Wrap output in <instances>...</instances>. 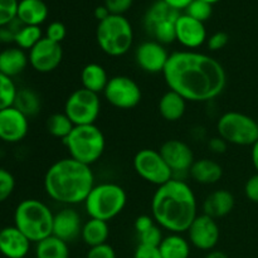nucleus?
<instances>
[{"label": "nucleus", "mask_w": 258, "mask_h": 258, "mask_svg": "<svg viewBox=\"0 0 258 258\" xmlns=\"http://www.w3.org/2000/svg\"><path fill=\"white\" fill-rule=\"evenodd\" d=\"M189 175L194 181L203 185H212L218 183L223 176V168L221 164L211 159H199L194 161L189 170Z\"/></svg>", "instance_id": "obj_23"}, {"label": "nucleus", "mask_w": 258, "mask_h": 258, "mask_svg": "<svg viewBox=\"0 0 258 258\" xmlns=\"http://www.w3.org/2000/svg\"><path fill=\"white\" fill-rule=\"evenodd\" d=\"M229 37L227 33L224 32H217L214 34H212L211 37L207 39V45H208V49L212 52H217V50H221L228 44Z\"/></svg>", "instance_id": "obj_41"}, {"label": "nucleus", "mask_w": 258, "mask_h": 258, "mask_svg": "<svg viewBox=\"0 0 258 258\" xmlns=\"http://www.w3.org/2000/svg\"><path fill=\"white\" fill-rule=\"evenodd\" d=\"M63 112L75 126L96 125L101 113L100 95L81 87L67 97Z\"/></svg>", "instance_id": "obj_10"}, {"label": "nucleus", "mask_w": 258, "mask_h": 258, "mask_svg": "<svg viewBox=\"0 0 258 258\" xmlns=\"http://www.w3.org/2000/svg\"><path fill=\"white\" fill-rule=\"evenodd\" d=\"M73 128L75 125L64 112L52 113L47 120V130L49 135L62 141L70 135Z\"/></svg>", "instance_id": "obj_31"}, {"label": "nucleus", "mask_w": 258, "mask_h": 258, "mask_svg": "<svg viewBox=\"0 0 258 258\" xmlns=\"http://www.w3.org/2000/svg\"><path fill=\"white\" fill-rule=\"evenodd\" d=\"M48 13L49 10L43 0H20L17 18L24 25L40 27L47 20Z\"/></svg>", "instance_id": "obj_24"}, {"label": "nucleus", "mask_w": 258, "mask_h": 258, "mask_svg": "<svg viewBox=\"0 0 258 258\" xmlns=\"http://www.w3.org/2000/svg\"><path fill=\"white\" fill-rule=\"evenodd\" d=\"M35 258H70V247L54 236L35 243Z\"/></svg>", "instance_id": "obj_29"}, {"label": "nucleus", "mask_w": 258, "mask_h": 258, "mask_svg": "<svg viewBox=\"0 0 258 258\" xmlns=\"http://www.w3.org/2000/svg\"><path fill=\"white\" fill-rule=\"evenodd\" d=\"M18 0H0V28L7 27L17 18Z\"/></svg>", "instance_id": "obj_36"}, {"label": "nucleus", "mask_w": 258, "mask_h": 258, "mask_svg": "<svg viewBox=\"0 0 258 258\" xmlns=\"http://www.w3.org/2000/svg\"><path fill=\"white\" fill-rule=\"evenodd\" d=\"M154 224H155V221L153 219V217L148 216V214H143V216H139L136 218L134 227H135L136 233L140 234L143 232H145L146 229L150 228V227H153Z\"/></svg>", "instance_id": "obj_44"}, {"label": "nucleus", "mask_w": 258, "mask_h": 258, "mask_svg": "<svg viewBox=\"0 0 258 258\" xmlns=\"http://www.w3.org/2000/svg\"><path fill=\"white\" fill-rule=\"evenodd\" d=\"M17 92L14 80L0 73V111L14 106Z\"/></svg>", "instance_id": "obj_33"}, {"label": "nucleus", "mask_w": 258, "mask_h": 258, "mask_svg": "<svg viewBox=\"0 0 258 258\" xmlns=\"http://www.w3.org/2000/svg\"><path fill=\"white\" fill-rule=\"evenodd\" d=\"M134 169L143 180L160 186L174 178V173L159 150L143 149L134 156Z\"/></svg>", "instance_id": "obj_11"}, {"label": "nucleus", "mask_w": 258, "mask_h": 258, "mask_svg": "<svg viewBox=\"0 0 258 258\" xmlns=\"http://www.w3.org/2000/svg\"><path fill=\"white\" fill-rule=\"evenodd\" d=\"M47 196L55 203L72 207L83 204L95 184L91 166L64 158L55 161L45 171L43 180Z\"/></svg>", "instance_id": "obj_3"}, {"label": "nucleus", "mask_w": 258, "mask_h": 258, "mask_svg": "<svg viewBox=\"0 0 258 258\" xmlns=\"http://www.w3.org/2000/svg\"><path fill=\"white\" fill-rule=\"evenodd\" d=\"M233 194L226 189H218L214 190L204 199L203 202V214L212 217L214 219L223 218L228 216L234 208Z\"/></svg>", "instance_id": "obj_21"}, {"label": "nucleus", "mask_w": 258, "mask_h": 258, "mask_svg": "<svg viewBox=\"0 0 258 258\" xmlns=\"http://www.w3.org/2000/svg\"><path fill=\"white\" fill-rule=\"evenodd\" d=\"M30 67L39 73H50L57 70L63 59L59 43L43 37L28 53Z\"/></svg>", "instance_id": "obj_13"}, {"label": "nucleus", "mask_w": 258, "mask_h": 258, "mask_svg": "<svg viewBox=\"0 0 258 258\" xmlns=\"http://www.w3.org/2000/svg\"><path fill=\"white\" fill-rule=\"evenodd\" d=\"M159 151L174 174L189 173L196 161L190 146L178 139L166 140Z\"/></svg>", "instance_id": "obj_17"}, {"label": "nucleus", "mask_w": 258, "mask_h": 258, "mask_svg": "<svg viewBox=\"0 0 258 258\" xmlns=\"http://www.w3.org/2000/svg\"><path fill=\"white\" fill-rule=\"evenodd\" d=\"M96 40L100 49L110 57L125 55L133 47V25L123 15L111 14L107 19L98 23Z\"/></svg>", "instance_id": "obj_7"}, {"label": "nucleus", "mask_w": 258, "mask_h": 258, "mask_svg": "<svg viewBox=\"0 0 258 258\" xmlns=\"http://www.w3.org/2000/svg\"><path fill=\"white\" fill-rule=\"evenodd\" d=\"M190 246V242L180 233H170L159 244V251L163 258H189Z\"/></svg>", "instance_id": "obj_28"}, {"label": "nucleus", "mask_w": 258, "mask_h": 258, "mask_svg": "<svg viewBox=\"0 0 258 258\" xmlns=\"http://www.w3.org/2000/svg\"><path fill=\"white\" fill-rule=\"evenodd\" d=\"M29 131V118L14 106L0 111V140L17 144L24 140Z\"/></svg>", "instance_id": "obj_16"}, {"label": "nucleus", "mask_w": 258, "mask_h": 258, "mask_svg": "<svg viewBox=\"0 0 258 258\" xmlns=\"http://www.w3.org/2000/svg\"><path fill=\"white\" fill-rule=\"evenodd\" d=\"M29 58L25 50L15 47H8L0 52V73L14 78L25 71Z\"/></svg>", "instance_id": "obj_22"}, {"label": "nucleus", "mask_w": 258, "mask_h": 258, "mask_svg": "<svg viewBox=\"0 0 258 258\" xmlns=\"http://www.w3.org/2000/svg\"><path fill=\"white\" fill-rule=\"evenodd\" d=\"M204 258H228V256H227L224 252L214 251V249H213V251L208 252V253H207V256Z\"/></svg>", "instance_id": "obj_50"}, {"label": "nucleus", "mask_w": 258, "mask_h": 258, "mask_svg": "<svg viewBox=\"0 0 258 258\" xmlns=\"http://www.w3.org/2000/svg\"><path fill=\"white\" fill-rule=\"evenodd\" d=\"M82 226L81 214L72 207H64L54 214L52 236L62 239L66 243H71L81 237Z\"/></svg>", "instance_id": "obj_19"}, {"label": "nucleus", "mask_w": 258, "mask_h": 258, "mask_svg": "<svg viewBox=\"0 0 258 258\" xmlns=\"http://www.w3.org/2000/svg\"><path fill=\"white\" fill-rule=\"evenodd\" d=\"M184 14L189 15L193 19L204 23L213 14V7L204 0H193L188 8L184 10Z\"/></svg>", "instance_id": "obj_34"}, {"label": "nucleus", "mask_w": 258, "mask_h": 258, "mask_svg": "<svg viewBox=\"0 0 258 258\" xmlns=\"http://www.w3.org/2000/svg\"><path fill=\"white\" fill-rule=\"evenodd\" d=\"M15 189V178L9 170L0 168V203L8 201Z\"/></svg>", "instance_id": "obj_35"}, {"label": "nucleus", "mask_w": 258, "mask_h": 258, "mask_svg": "<svg viewBox=\"0 0 258 258\" xmlns=\"http://www.w3.org/2000/svg\"><path fill=\"white\" fill-rule=\"evenodd\" d=\"M163 77L169 90L186 102H209L221 96L227 86V73L221 62L198 50L170 53Z\"/></svg>", "instance_id": "obj_1"}, {"label": "nucleus", "mask_w": 258, "mask_h": 258, "mask_svg": "<svg viewBox=\"0 0 258 258\" xmlns=\"http://www.w3.org/2000/svg\"><path fill=\"white\" fill-rule=\"evenodd\" d=\"M14 38H15V34L9 29V27L0 28V43L9 44V43L14 42Z\"/></svg>", "instance_id": "obj_47"}, {"label": "nucleus", "mask_w": 258, "mask_h": 258, "mask_svg": "<svg viewBox=\"0 0 258 258\" xmlns=\"http://www.w3.org/2000/svg\"><path fill=\"white\" fill-rule=\"evenodd\" d=\"M62 143L70 158L88 166L97 163L106 149L105 135L96 125L75 126Z\"/></svg>", "instance_id": "obj_5"}, {"label": "nucleus", "mask_w": 258, "mask_h": 258, "mask_svg": "<svg viewBox=\"0 0 258 258\" xmlns=\"http://www.w3.org/2000/svg\"><path fill=\"white\" fill-rule=\"evenodd\" d=\"M134 0H105V7L107 8L110 14L123 15L131 7Z\"/></svg>", "instance_id": "obj_39"}, {"label": "nucleus", "mask_w": 258, "mask_h": 258, "mask_svg": "<svg viewBox=\"0 0 258 258\" xmlns=\"http://www.w3.org/2000/svg\"><path fill=\"white\" fill-rule=\"evenodd\" d=\"M251 159H252V164H253V168L256 169V171L258 173V140L253 145L251 146Z\"/></svg>", "instance_id": "obj_49"}, {"label": "nucleus", "mask_w": 258, "mask_h": 258, "mask_svg": "<svg viewBox=\"0 0 258 258\" xmlns=\"http://www.w3.org/2000/svg\"><path fill=\"white\" fill-rule=\"evenodd\" d=\"M257 125H258V118H257Z\"/></svg>", "instance_id": "obj_52"}, {"label": "nucleus", "mask_w": 258, "mask_h": 258, "mask_svg": "<svg viewBox=\"0 0 258 258\" xmlns=\"http://www.w3.org/2000/svg\"><path fill=\"white\" fill-rule=\"evenodd\" d=\"M32 242L15 226L0 229V253L7 258H25Z\"/></svg>", "instance_id": "obj_20"}, {"label": "nucleus", "mask_w": 258, "mask_h": 258, "mask_svg": "<svg viewBox=\"0 0 258 258\" xmlns=\"http://www.w3.org/2000/svg\"><path fill=\"white\" fill-rule=\"evenodd\" d=\"M110 15H111L110 12H108V9L105 7V5H100V7H97L95 9V18L98 20V23L107 19Z\"/></svg>", "instance_id": "obj_48"}, {"label": "nucleus", "mask_w": 258, "mask_h": 258, "mask_svg": "<svg viewBox=\"0 0 258 258\" xmlns=\"http://www.w3.org/2000/svg\"><path fill=\"white\" fill-rule=\"evenodd\" d=\"M110 237V227L108 222L101 221V219L90 218L86 223H83L82 232H81V239L83 243L88 247H96L100 244L107 243Z\"/></svg>", "instance_id": "obj_27"}, {"label": "nucleus", "mask_w": 258, "mask_h": 258, "mask_svg": "<svg viewBox=\"0 0 258 258\" xmlns=\"http://www.w3.org/2000/svg\"><path fill=\"white\" fill-rule=\"evenodd\" d=\"M54 213L38 199H24L14 211V226L29 239L38 243L53 234Z\"/></svg>", "instance_id": "obj_4"}, {"label": "nucleus", "mask_w": 258, "mask_h": 258, "mask_svg": "<svg viewBox=\"0 0 258 258\" xmlns=\"http://www.w3.org/2000/svg\"><path fill=\"white\" fill-rule=\"evenodd\" d=\"M151 217L161 229L185 233L198 216V202L186 181L173 178L158 186L151 199Z\"/></svg>", "instance_id": "obj_2"}, {"label": "nucleus", "mask_w": 258, "mask_h": 258, "mask_svg": "<svg viewBox=\"0 0 258 258\" xmlns=\"http://www.w3.org/2000/svg\"><path fill=\"white\" fill-rule=\"evenodd\" d=\"M159 113L169 122H176L183 118L186 111V101L179 93L169 90L159 100Z\"/></svg>", "instance_id": "obj_25"}, {"label": "nucleus", "mask_w": 258, "mask_h": 258, "mask_svg": "<svg viewBox=\"0 0 258 258\" xmlns=\"http://www.w3.org/2000/svg\"><path fill=\"white\" fill-rule=\"evenodd\" d=\"M103 96L112 107L131 110L141 102L143 92L135 80L127 76H115L108 81Z\"/></svg>", "instance_id": "obj_12"}, {"label": "nucleus", "mask_w": 258, "mask_h": 258, "mask_svg": "<svg viewBox=\"0 0 258 258\" xmlns=\"http://www.w3.org/2000/svg\"><path fill=\"white\" fill-rule=\"evenodd\" d=\"M25 258H27V257H25Z\"/></svg>", "instance_id": "obj_53"}, {"label": "nucleus", "mask_w": 258, "mask_h": 258, "mask_svg": "<svg viewBox=\"0 0 258 258\" xmlns=\"http://www.w3.org/2000/svg\"><path fill=\"white\" fill-rule=\"evenodd\" d=\"M139 238V244H145V246H151V247H159V244L163 241L164 236L161 228L158 224H154L153 227H150L149 229H146L143 233L138 234Z\"/></svg>", "instance_id": "obj_37"}, {"label": "nucleus", "mask_w": 258, "mask_h": 258, "mask_svg": "<svg viewBox=\"0 0 258 258\" xmlns=\"http://www.w3.org/2000/svg\"><path fill=\"white\" fill-rule=\"evenodd\" d=\"M217 133L227 144L252 146L258 140L257 120L238 111H229L217 121Z\"/></svg>", "instance_id": "obj_8"}, {"label": "nucleus", "mask_w": 258, "mask_h": 258, "mask_svg": "<svg viewBox=\"0 0 258 258\" xmlns=\"http://www.w3.org/2000/svg\"><path fill=\"white\" fill-rule=\"evenodd\" d=\"M176 42L188 50H196L207 43V29L204 23L186 14L179 15L175 24Z\"/></svg>", "instance_id": "obj_18"}, {"label": "nucleus", "mask_w": 258, "mask_h": 258, "mask_svg": "<svg viewBox=\"0 0 258 258\" xmlns=\"http://www.w3.org/2000/svg\"><path fill=\"white\" fill-rule=\"evenodd\" d=\"M14 107L24 113L28 118L37 116L42 108L39 95L32 88H18Z\"/></svg>", "instance_id": "obj_30"}, {"label": "nucleus", "mask_w": 258, "mask_h": 258, "mask_svg": "<svg viewBox=\"0 0 258 258\" xmlns=\"http://www.w3.org/2000/svg\"><path fill=\"white\" fill-rule=\"evenodd\" d=\"M227 141H224L221 136H217V138H212L208 141V148L212 153L214 154H224L227 150Z\"/></svg>", "instance_id": "obj_45"}, {"label": "nucleus", "mask_w": 258, "mask_h": 258, "mask_svg": "<svg viewBox=\"0 0 258 258\" xmlns=\"http://www.w3.org/2000/svg\"><path fill=\"white\" fill-rule=\"evenodd\" d=\"M163 2L180 13V10H185L193 0H163Z\"/></svg>", "instance_id": "obj_46"}, {"label": "nucleus", "mask_w": 258, "mask_h": 258, "mask_svg": "<svg viewBox=\"0 0 258 258\" xmlns=\"http://www.w3.org/2000/svg\"><path fill=\"white\" fill-rule=\"evenodd\" d=\"M170 53L165 45L156 40H145L138 45L135 50V62L140 70L150 75L163 73L168 63Z\"/></svg>", "instance_id": "obj_15"}, {"label": "nucleus", "mask_w": 258, "mask_h": 258, "mask_svg": "<svg viewBox=\"0 0 258 258\" xmlns=\"http://www.w3.org/2000/svg\"><path fill=\"white\" fill-rule=\"evenodd\" d=\"M43 38V32L40 27L35 25H23L19 32L15 34L14 43L18 48L29 52L38 42Z\"/></svg>", "instance_id": "obj_32"}, {"label": "nucleus", "mask_w": 258, "mask_h": 258, "mask_svg": "<svg viewBox=\"0 0 258 258\" xmlns=\"http://www.w3.org/2000/svg\"><path fill=\"white\" fill-rule=\"evenodd\" d=\"M180 13L173 9L163 0L154 3L144 17L146 33L156 42L166 45L175 42V24Z\"/></svg>", "instance_id": "obj_9"}, {"label": "nucleus", "mask_w": 258, "mask_h": 258, "mask_svg": "<svg viewBox=\"0 0 258 258\" xmlns=\"http://www.w3.org/2000/svg\"><path fill=\"white\" fill-rule=\"evenodd\" d=\"M204 2H207V3H209V4H216V3H218L219 0H204Z\"/></svg>", "instance_id": "obj_51"}, {"label": "nucleus", "mask_w": 258, "mask_h": 258, "mask_svg": "<svg viewBox=\"0 0 258 258\" xmlns=\"http://www.w3.org/2000/svg\"><path fill=\"white\" fill-rule=\"evenodd\" d=\"M221 238V229H219L217 219L201 214L197 216L191 226L188 229V241L193 247L201 251L211 252L216 248Z\"/></svg>", "instance_id": "obj_14"}, {"label": "nucleus", "mask_w": 258, "mask_h": 258, "mask_svg": "<svg viewBox=\"0 0 258 258\" xmlns=\"http://www.w3.org/2000/svg\"><path fill=\"white\" fill-rule=\"evenodd\" d=\"M108 78L105 68L98 63H88L81 71V83L82 87L93 93H103L107 86Z\"/></svg>", "instance_id": "obj_26"}, {"label": "nucleus", "mask_w": 258, "mask_h": 258, "mask_svg": "<svg viewBox=\"0 0 258 258\" xmlns=\"http://www.w3.org/2000/svg\"><path fill=\"white\" fill-rule=\"evenodd\" d=\"M244 194L252 203L258 204V173L252 175L244 184Z\"/></svg>", "instance_id": "obj_42"}, {"label": "nucleus", "mask_w": 258, "mask_h": 258, "mask_svg": "<svg viewBox=\"0 0 258 258\" xmlns=\"http://www.w3.org/2000/svg\"><path fill=\"white\" fill-rule=\"evenodd\" d=\"M83 204L90 218L110 222L125 209L127 193L120 184L106 181L93 186Z\"/></svg>", "instance_id": "obj_6"}, {"label": "nucleus", "mask_w": 258, "mask_h": 258, "mask_svg": "<svg viewBox=\"0 0 258 258\" xmlns=\"http://www.w3.org/2000/svg\"><path fill=\"white\" fill-rule=\"evenodd\" d=\"M134 258H163V256L159 251V247L139 244L134 252Z\"/></svg>", "instance_id": "obj_43"}, {"label": "nucleus", "mask_w": 258, "mask_h": 258, "mask_svg": "<svg viewBox=\"0 0 258 258\" xmlns=\"http://www.w3.org/2000/svg\"><path fill=\"white\" fill-rule=\"evenodd\" d=\"M86 258H116V252L112 246L108 243L100 244V246L91 247L88 249Z\"/></svg>", "instance_id": "obj_40"}, {"label": "nucleus", "mask_w": 258, "mask_h": 258, "mask_svg": "<svg viewBox=\"0 0 258 258\" xmlns=\"http://www.w3.org/2000/svg\"><path fill=\"white\" fill-rule=\"evenodd\" d=\"M66 35H67V29L66 25L60 22H52L45 30V38L59 44L63 42Z\"/></svg>", "instance_id": "obj_38"}]
</instances>
